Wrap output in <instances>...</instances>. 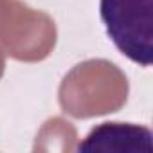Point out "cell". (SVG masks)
Masks as SVG:
<instances>
[{
  "mask_svg": "<svg viewBox=\"0 0 153 153\" xmlns=\"http://www.w3.org/2000/svg\"><path fill=\"white\" fill-rule=\"evenodd\" d=\"M78 151L105 153H153L149 128L130 123H103L79 142Z\"/></svg>",
  "mask_w": 153,
  "mask_h": 153,
  "instance_id": "obj_2",
  "label": "cell"
},
{
  "mask_svg": "<svg viewBox=\"0 0 153 153\" xmlns=\"http://www.w3.org/2000/svg\"><path fill=\"white\" fill-rule=\"evenodd\" d=\"M101 20L114 45L131 61H153V0H101Z\"/></svg>",
  "mask_w": 153,
  "mask_h": 153,
  "instance_id": "obj_1",
  "label": "cell"
}]
</instances>
